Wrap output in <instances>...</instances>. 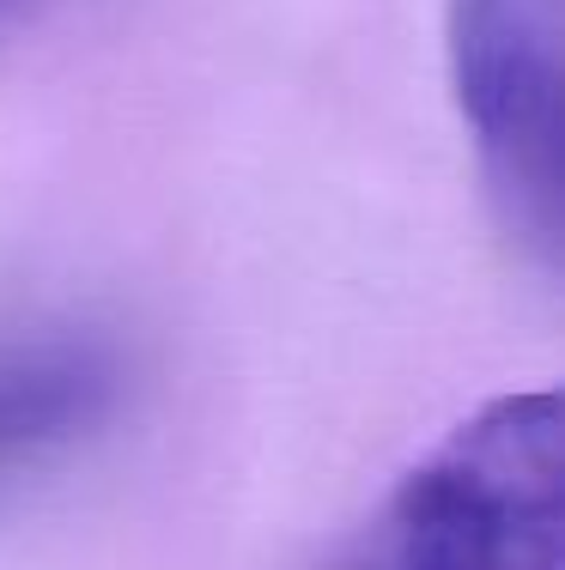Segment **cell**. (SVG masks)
I'll list each match as a JSON object with an SVG mask.
<instances>
[{
    "label": "cell",
    "instance_id": "obj_2",
    "mask_svg": "<svg viewBox=\"0 0 565 570\" xmlns=\"http://www.w3.org/2000/svg\"><path fill=\"white\" fill-rule=\"evenodd\" d=\"M444 49L493 207L565 279V0H450Z\"/></svg>",
    "mask_w": 565,
    "mask_h": 570
},
{
    "label": "cell",
    "instance_id": "obj_3",
    "mask_svg": "<svg viewBox=\"0 0 565 570\" xmlns=\"http://www.w3.org/2000/svg\"><path fill=\"white\" fill-rule=\"evenodd\" d=\"M116 358L91 341L0 346V473L91 431L116 401Z\"/></svg>",
    "mask_w": 565,
    "mask_h": 570
},
{
    "label": "cell",
    "instance_id": "obj_1",
    "mask_svg": "<svg viewBox=\"0 0 565 570\" xmlns=\"http://www.w3.org/2000/svg\"><path fill=\"white\" fill-rule=\"evenodd\" d=\"M322 570H565V383L462 419Z\"/></svg>",
    "mask_w": 565,
    "mask_h": 570
}]
</instances>
